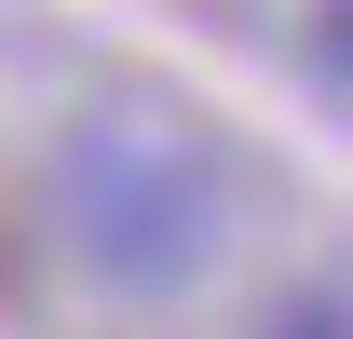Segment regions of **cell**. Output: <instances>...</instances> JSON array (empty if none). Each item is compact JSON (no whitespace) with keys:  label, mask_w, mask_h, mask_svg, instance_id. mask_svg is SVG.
Instances as JSON below:
<instances>
[{"label":"cell","mask_w":353,"mask_h":339,"mask_svg":"<svg viewBox=\"0 0 353 339\" xmlns=\"http://www.w3.org/2000/svg\"><path fill=\"white\" fill-rule=\"evenodd\" d=\"M54 217H68V258L109 298H176V285H204V258L231 231V163L190 123L95 109L54 150Z\"/></svg>","instance_id":"1"},{"label":"cell","mask_w":353,"mask_h":339,"mask_svg":"<svg viewBox=\"0 0 353 339\" xmlns=\"http://www.w3.org/2000/svg\"><path fill=\"white\" fill-rule=\"evenodd\" d=\"M340 326H353V298H340V285H312V298H299V326H285V339H340Z\"/></svg>","instance_id":"2"}]
</instances>
